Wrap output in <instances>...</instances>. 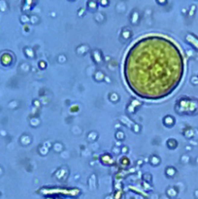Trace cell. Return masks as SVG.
<instances>
[{"mask_svg":"<svg viewBox=\"0 0 198 199\" xmlns=\"http://www.w3.org/2000/svg\"><path fill=\"white\" fill-rule=\"evenodd\" d=\"M120 120L122 123V124L126 125L127 127H132V125L134 124L128 118H126V117H122V118H120Z\"/></svg>","mask_w":198,"mask_h":199,"instance_id":"cell-9","label":"cell"},{"mask_svg":"<svg viewBox=\"0 0 198 199\" xmlns=\"http://www.w3.org/2000/svg\"><path fill=\"white\" fill-rule=\"evenodd\" d=\"M39 67H40L41 69H45L46 68V63L43 61V60H41L40 62H39Z\"/></svg>","mask_w":198,"mask_h":199,"instance_id":"cell-24","label":"cell"},{"mask_svg":"<svg viewBox=\"0 0 198 199\" xmlns=\"http://www.w3.org/2000/svg\"><path fill=\"white\" fill-rule=\"evenodd\" d=\"M24 53H25V54H26V57L29 58H33L35 57V55H34V51H32L31 48H28V47L24 48Z\"/></svg>","mask_w":198,"mask_h":199,"instance_id":"cell-11","label":"cell"},{"mask_svg":"<svg viewBox=\"0 0 198 199\" xmlns=\"http://www.w3.org/2000/svg\"><path fill=\"white\" fill-rule=\"evenodd\" d=\"M166 193H167V196H168L169 198L170 197H175L176 195H177V190H176L175 188L171 187V188H168L166 190Z\"/></svg>","mask_w":198,"mask_h":199,"instance_id":"cell-8","label":"cell"},{"mask_svg":"<svg viewBox=\"0 0 198 199\" xmlns=\"http://www.w3.org/2000/svg\"><path fill=\"white\" fill-rule=\"evenodd\" d=\"M144 180H146V182H151L152 181V175L147 173V174H145L144 176Z\"/></svg>","mask_w":198,"mask_h":199,"instance_id":"cell-22","label":"cell"},{"mask_svg":"<svg viewBox=\"0 0 198 199\" xmlns=\"http://www.w3.org/2000/svg\"><path fill=\"white\" fill-rule=\"evenodd\" d=\"M109 99H110V101L111 102L116 103V102H118V100H120V96H118V94L117 92H112V93H110V95H109Z\"/></svg>","mask_w":198,"mask_h":199,"instance_id":"cell-10","label":"cell"},{"mask_svg":"<svg viewBox=\"0 0 198 199\" xmlns=\"http://www.w3.org/2000/svg\"><path fill=\"white\" fill-rule=\"evenodd\" d=\"M130 36H131V32H130V31H127V32H126L125 30H124V31H122V37H124L125 40L129 39Z\"/></svg>","mask_w":198,"mask_h":199,"instance_id":"cell-21","label":"cell"},{"mask_svg":"<svg viewBox=\"0 0 198 199\" xmlns=\"http://www.w3.org/2000/svg\"><path fill=\"white\" fill-rule=\"evenodd\" d=\"M104 81H105V82H108L109 84H110V83H111V82H112V81H111V79H110L109 77H106V76H105V78H104Z\"/></svg>","mask_w":198,"mask_h":199,"instance_id":"cell-27","label":"cell"},{"mask_svg":"<svg viewBox=\"0 0 198 199\" xmlns=\"http://www.w3.org/2000/svg\"><path fill=\"white\" fill-rule=\"evenodd\" d=\"M97 139V133L95 131H90L89 134H87V140L90 142H92V141H95Z\"/></svg>","mask_w":198,"mask_h":199,"instance_id":"cell-12","label":"cell"},{"mask_svg":"<svg viewBox=\"0 0 198 199\" xmlns=\"http://www.w3.org/2000/svg\"><path fill=\"white\" fill-rule=\"evenodd\" d=\"M120 152H121L120 147H115V148L113 149V153H115V154H118Z\"/></svg>","mask_w":198,"mask_h":199,"instance_id":"cell-25","label":"cell"},{"mask_svg":"<svg viewBox=\"0 0 198 199\" xmlns=\"http://www.w3.org/2000/svg\"><path fill=\"white\" fill-rule=\"evenodd\" d=\"M130 105H132L134 108H136V109H138V107L142 105V103L138 100H136V99H132V100L130 101Z\"/></svg>","mask_w":198,"mask_h":199,"instance_id":"cell-17","label":"cell"},{"mask_svg":"<svg viewBox=\"0 0 198 199\" xmlns=\"http://www.w3.org/2000/svg\"><path fill=\"white\" fill-rule=\"evenodd\" d=\"M52 148H54V150L55 151L56 153H60L61 151H62V144H60V143H58V142H56V143H55L54 145H52Z\"/></svg>","mask_w":198,"mask_h":199,"instance_id":"cell-14","label":"cell"},{"mask_svg":"<svg viewBox=\"0 0 198 199\" xmlns=\"http://www.w3.org/2000/svg\"><path fill=\"white\" fill-rule=\"evenodd\" d=\"M163 124L167 127H172L175 124V120L172 116H166L163 118Z\"/></svg>","mask_w":198,"mask_h":199,"instance_id":"cell-3","label":"cell"},{"mask_svg":"<svg viewBox=\"0 0 198 199\" xmlns=\"http://www.w3.org/2000/svg\"><path fill=\"white\" fill-rule=\"evenodd\" d=\"M93 78H94V80H95L96 82H102V81H104L105 75H104V73L101 71V70H97V71L94 73Z\"/></svg>","mask_w":198,"mask_h":199,"instance_id":"cell-4","label":"cell"},{"mask_svg":"<svg viewBox=\"0 0 198 199\" xmlns=\"http://www.w3.org/2000/svg\"><path fill=\"white\" fill-rule=\"evenodd\" d=\"M130 161H129V159L127 158L126 157H124L121 159V164L122 165V167H126V166H128L129 165V163Z\"/></svg>","mask_w":198,"mask_h":199,"instance_id":"cell-16","label":"cell"},{"mask_svg":"<svg viewBox=\"0 0 198 199\" xmlns=\"http://www.w3.org/2000/svg\"><path fill=\"white\" fill-rule=\"evenodd\" d=\"M87 7L90 11H95L96 10V3L94 1H89L87 3Z\"/></svg>","mask_w":198,"mask_h":199,"instance_id":"cell-18","label":"cell"},{"mask_svg":"<svg viewBox=\"0 0 198 199\" xmlns=\"http://www.w3.org/2000/svg\"><path fill=\"white\" fill-rule=\"evenodd\" d=\"M30 123H31L32 126H37V125H39V123H40V120H39L36 118V117H35V118H33V119L30 120Z\"/></svg>","mask_w":198,"mask_h":199,"instance_id":"cell-19","label":"cell"},{"mask_svg":"<svg viewBox=\"0 0 198 199\" xmlns=\"http://www.w3.org/2000/svg\"><path fill=\"white\" fill-rule=\"evenodd\" d=\"M165 174L167 177H170V178H173L176 174V169L174 167H167L166 170H165Z\"/></svg>","mask_w":198,"mask_h":199,"instance_id":"cell-7","label":"cell"},{"mask_svg":"<svg viewBox=\"0 0 198 199\" xmlns=\"http://www.w3.org/2000/svg\"><path fill=\"white\" fill-rule=\"evenodd\" d=\"M91 58L96 64H102L103 62V55L99 50H94L91 54Z\"/></svg>","mask_w":198,"mask_h":199,"instance_id":"cell-2","label":"cell"},{"mask_svg":"<svg viewBox=\"0 0 198 199\" xmlns=\"http://www.w3.org/2000/svg\"><path fill=\"white\" fill-rule=\"evenodd\" d=\"M39 153H40L42 155H46L48 153H49V148L46 147L45 145L40 146V148H39Z\"/></svg>","mask_w":198,"mask_h":199,"instance_id":"cell-15","label":"cell"},{"mask_svg":"<svg viewBox=\"0 0 198 199\" xmlns=\"http://www.w3.org/2000/svg\"><path fill=\"white\" fill-rule=\"evenodd\" d=\"M167 147H168L169 149L173 150V149H176L178 147V142L176 141L175 139H173V138H171V139H169L168 141H167Z\"/></svg>","mask_w":198,"mask_h":199,"instance_id":"cell-6","label":"cell"},{"mask_svg":"<svg viewBox=\"0 0 198 199\" xmlns=\"http://www.w3.org/2000/svg\"><path fill=\"white\" fill-rule=\"evenodd\" d=\"M115 136H116V139H117L118 141L124 140V137H125L124 133L122 132V131H121V130H118V131L116 132V134H115Z\"/></svg>","mask_w":198,"mask_h":199,"instance_id":"cell-13","label":"cell"},{"mask_svg":"<svg viewBox=\"0 0 198 199\" xmlns=\"http://www.w3.org/2000/svg\"><path fill=\"white\" fill-rule=\"evenodd\" d=\"M108 4H109V1H108V0H103V1H101V2H100V5H102V6H104V7H105V6H107Z\"/></svg>","mask_w":198,"mask_h":199,"instance_id":"cell-26","label":"cell"},{"mask_svg":"<svg viewBox=\"0 0 198 199\" xmlns=\"http://www.w3.org/2000/svg\"><path fill=\"white\" fill-rule=\"evenodd\" d=\"M100 161L104 165H113L114 164V157L110 154H103L100 157Z\"/></svg>","mask_w":198,"mask_h":199,"instance_id":"cell-1","label":"cell"},{"mask_svg":"<svg viewBox=\"0 0 198 199\" xmlns=\"http://www.w3.org/2000/svg\"><path fill=\"white\" fill-rule=\"evenodd\" d=\"M149 163H151L152 165H153V166H157L158 164L160 163V158L158 157L157 155L153 154V155H152L151 157H149Z\"/></svg>","mask_w":198,"mask_h":199,"instance_id":"cell-5","label":"cell"},{"mask_svg":"<svg viewBox=\"0 0 198 199\" xmlns=\"http://www.w3.org/2000/svg\"><path fill=\"white\" fill-rule=\"evenodd\" d=\"M127 152H128V148H127L126 146H124V147H121V153H122V154H126Z\"/></svg>","mask_w":198,"mask_h":199,"instance_id":"cell-23","label":"cell"},{"mask_svg":"<svg viewBox=\"0 0 198 199\" xmlns=\"http://www.w3.org/2000/svg\"><path fill=\"white\" fill-rule=\"evenodd\" d=\"M33 104H34L35 106L39 107V106H40V102H39L38 100H37V101H36V100H34V101H33Z\"/></svg>","mask_w":198,"mask_h":199,"instance_id":"cell-28","label":"cell"},{"mask_svg":"<svg viewBox=\"0 0 198 199\" xmlns=\"http://www.w3.org/2000/svg\"><path fill=\"white\" fill-rule=\"evenodd\" d=\"M132 129H133V131L135 133H139L140 130H141V126H140L139 124H137V123H134L133 125H132Z\"/></svg>","mask_w":198,"mask_h":199,"instance_id":"cell-20","label":"cell"}]
</instances>
